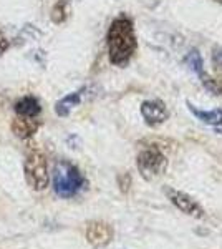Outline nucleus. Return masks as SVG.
I'll use <instances>...</instances> for the list:
<instances>
[{
    "instance_id": "f257e3e1",
    "label": "nucleus",
    "mask_w": 222,
    "mask_h": 249,
    "mask_svg": "<svg viewBox=\"0 0 222 249\" xmlns=\"http://www.w3.org/2000/svg\"><path fill=\"white\" fill-rule=\"evenodd\" d=\"M136 35L133 22L128 17H120L108 30V57L113 65H126L136 52Z\"/></svg>"
},
{
    "instance_id": "f03ea898",
    "label": "nucleus",
    "mask_w": 222,
    "mask_h": 249,
    "mask_svg": "<svg viewBox=\"0 0 222 249\" xmlns=\"http://www.w3.org/2000/svg\"><path fill=\"white\" fill-rule=\"evenodd\" d=\"M86 184L82 171L68 161H58L53 168V190L60 198H73Z\"/></svg>"
},
{
    "instance_id": "7ed1b4c3",
    "label": "nucleus",
    "mask_w": 222,
    "mask_h": 249,
    "mask_svg": "<svg viewBox=\"0 0 222 249\" xmlns=\"http://www.w3.org/2000/svg\"><path fill=\"white\" fill-rule=\"evenodd\" d=\"M25 179L28 186L35 191L47 190L50 183L47 168V158L40 151H32L25 160Z\"/></svg>"
},
{
    "instance_id": "20e7f679",
    "label": "nucleus",
    "mask_w": 222,
    "mask_h": 249,
    "mask_svg": "<svg viewBox=\"0 0 222 249\" xmlns=\"http://www.w3.org/2000/svg\"><path fill=\"white\" fill-rule=\"evenodd\" d=\"M136 164H138V170L141 173L146 181H151V179L161 176L168 168V160L164 153L157 148H148V150H143L136 158Z\"/></svg>"
},
{
    "instance_id": "39448f33",
    "label": "nucleus",
    "mask_w": 222,
    "mask_h": 249,
    "mask_svg": "<svg viewBox=\"0 0 222 249\" xmlns=\"http://www.w3.org/2000/svg\"><path fill=\"white\" fill-rule=\"evenodd\" d=\"M168 193V198L177 210H181L184 214L188 216H192L196 219H203L205 218V211L201 208V204L194 201L191 196H188L186 193H181V191H174V190H166Z\"/></svg>"
},
{
    "instance_id": "423d86ee",
    "label": "nucleus",
    "mask_w": 222,
    "mask_h": 249,
    "mask_svg": "<svg viewBox=\"0 0 222 249\" xmlns=\"http://www.w3.org/2000/svg\"><path fill=\"white\" fill-rule=\"evenodd\" d=\"M86 239L95 248L106 246L113 239V228L103 221H93L86 228Z\"/></svg>"
},
{
    "instance_id": "0eeeda50",
    "label": "nucleus",
    "mask_w": 222,
    "mask_h": 249,
    "mask_svg": "<svg viewBox=\"0 0 222 249\" xmlns=\"http://www.w3.org/2000/svg\"><path fill=\"white\" fill-rule=\"evenodd\" d=\"M141 115H143L144 122L151 126H157V124L164 123L169 116V111L166 105L159 100H148L141 105Z\"/></svg>"
},
{
    "instance_id": "6e6552de",
    "label": "nucleus",
    "mask_w": 222,
    "mask_h": 249,
    "mask_svg": "<svg viewBox=\"0 0 222 249\" xmlns=\"http://www.w3.org/2000/svg\"><path fill=\"white\" fill-rule=\"evenodd\" d=\"M40 124H42V122L38 120V116H17L12 122V131L17 138L28 140L37 133Z\"/></svg>"
},
{
    "instance_id": "1a4fd4ad",
    "label": "nucleus",
    "mask_w": 222,
    "mask_h": 249,
    "mask_svg": "<svg viewBox=\"0 0 222 249\" xmlns=\"http://www.w3.org/2000/svg\"><path fill=\"white\" fill-rule=\"evenodd\" d=\"M188 108H189V111H191L197 120H201L203 123L216 126L217 130H222V110H211V111L199 110V108L191 105L189 102H188Z\"/></svg>"
},
{
    "instance_id": "9d476101",
    "label": "nucleus",
    "mask_w": 222,
    "mask_h": 249,
    "mask_svg": "<svg viewBox=\"0 0 222 249\" xmlns=\"http://www.w3.org/2000/svg\"><path fill=\"white\" fill-rule=\"evenodd\" d=\"M17 116H38L42 111V105L35 96H23L14 107Z\"/></svg>"
},
{
    "instance_id": "9b49d317",
    "label": "nucleus",
    "mask_w": 222,
    "mask_h": 249,
    "mask_svg": "<svg viewBox=\"0 0 222 249\" xmlns=\"http://www.w3.org/2000/svg\"><path fill=\"white\" fill-rule=\"evenodd\" d=\"M83 91L85 88H82V90L78 91H73V93L63 96L62 100H58L55 105V111L58 116H68L70 115V111L73 110L75 107L80 105V102H82V96H83Z\"/></svg>"
},
{
    "instance_id": "f8f14e48",
    "label": "nucleus",
    "mask_w": 222,
    "mask_h": 249,
    "mask_svg": "<svg viewBox=\"0 0 222 249\" xmlns=\"http://www.w3.org/2000/svg\"><path fill=\"white\" fill-rule=\"evenodd\" d=\"M68 17H70V0H58L51 9V22L63 23Z\"/></svg>"
},
{
    "instance_id": "ddd939ff",
    "label": "nucleus",
    "mask_w": 222,
    "mask_h": 249,
    "mask_svg": "<svg viewBox=\"0 0 222 249\" xmlns=\"http://www.w3.org/2000/svg\"><path fill=\"white\" fill-rule=\"evenodd\" d=\"M186 63L191 67L192 71H196L197 75H203L204 73V68H203V58H201V53L197 50L189 52V55L186 57Z\"/></svg>"
},
{
    "instance_id": "4468645a",
    "label": "nucleus",
    "mask_w": 222,
    "mask_h": 249,
    "mask_svg": "<svg viewBox=\"0 0 222 249\" xmlns=\"http://www.w3.org/2000/svg\"><path fill=\"white\" fill-rule=\"evenodd\" d=\"M199 77L203 78V83L212 91L214 95H221L222 96V78H211L207 73H205V71L203 75H199Z\"/></svg>"
},
{
    "instance_id": "2eb2a0df",
    "label": "nucleus",
    "mask_w": 222,
    "mask_h": 249,
    "mask_svg": "<svg viewBox=\"0 0 222 249\" xmlns=\"http://www.w3.org/2000/svg\"><path fill=\"white\" fill-rule=\"evenodd\" d=\"M212 62L217 68H222V47L214 48L212 52Z\"/></svg>"
},
{
    "instance_id": "dca6fc26",
    "label": "nucleus",
    "mask_w": 222,
    "mask_h": 249,
    "mask_svg": "<svg viewBox=\"0 0 222 249\" xmlns=\"http://www.w3.org/2000/svg\"><path fill=\"white\" fill-rule=\"evenodd\" d=\"M9 47H10V42H9V38L5 37V35L0 32V55H3L7 50H9Z\"/></svg>"
},
{
    "instance_id": "f3484780",
    "label": "nucleus",
    "mask_w": 222,
    "mask_h": 249,
    "mask_svg": "<svg viewBox=\"0 0 222 249\" xmlns=\"http://www.w3.org/2000/svg\"><path fill=\"white\" fill-rule=\"evenodd\" d=\"M216 2H219V3H222V0H216Z\"/></svg>"
}]
</instances>
